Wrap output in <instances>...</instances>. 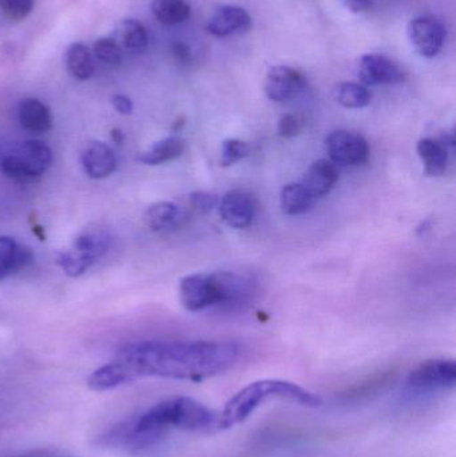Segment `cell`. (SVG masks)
Wrapping results in <instances>:
<instances>
[{"label":"cell","instance_id":"15","mask_svg":"<svg viewBox=\"0 0 456 457\" xmlns=\"http://www.w3.org/2000/svg\"><path fill=\"white\" fill-rule=\"evenodd\" d=\"M83 170L93 179H104L117 170L118 160L114 150L104 142H91L82 153Z\"/></svg>","mask_w":456,"mask_h":457},{"label":"cell","instance_id":"24","mask_svg":"<svg viewBox=\"0 0 456 457\" xmlns=\"http://www.w3.org/2000/svg\"><path fill=\"white\" fill-rule=\"evenodd\" d=\"M335 99L344 109L359 110L369 106L372 94L367 86L358 82H342L335 87Z\"/></svg>","mask_w":456,"mask_h":457},{"label":"cell","instance_id":"3","mask_svg":"<svg viewBox=\"0 0 456 457\" xmlns=\"http://www.w3.org/2000/svg\"><path fill=\"white\" fill-rule=\"evenodd\" d=\"M273 400H283L310 408L320 407L323 403L318 395L291 381L278 378L254 381L233 395L225 404L224 410L220 411L221 431L244 423L261 405Z\"/></svg>","mask_w":456,"mask_h":457},{"label":"cell","instance_id":"21","mask_svg":"<svg viewBox=\"0 0 456 457\" xmlns=\"http://www.w3.org/2000/svg\"><path fill=\"white\" fill-rule=\"evenodd\" d=\"M185 152V141L179 137H166L153 144L149 149L141 153L139 162L149 166L163 165L178 160Z\"/></svg>","mask_w":456,"mask_h":457},{"label":"cell","instance_id":"13","mask_svg":"<svg viewBox=\"0 0 456 457\" xmlns=\"http://www.w3.org/2000/svg\"><path fill=\"white\" fill-rule=\"evenodd\" d=\"M256 201L244 190H230L219 203L222 221L232 228L251 227L256 217Z\"/></svg>","mask_w":456,"mask_h":457},{"label":"cell","instance_id":"28","mask_svg":"<svg viewBox=\"0 0 456 457\" xmlns=\"http://www.w3.org/2000/svg\"><path fill=\"white\" fill-rule=\"evenodd\" d=\"M251 153V146L248 142L243 139L229 138L222 142L221 155H220V163L222 168H229L236 163L248 157Z\"/></svg>","mask_w":456,"mask_h":457},{"label":"cell","instance_id":"20","mask_svg":"<svg viewBox=\"0 0 456 457\" xmlns=\"http://www.w3.org/2000/svg\"><path fill=\"white\" fill-rule=\"evenodd\" d=\"M19 122L32 133H47L53 128L50 109L37 98H26L19 104Z\"/></svg>","mask_w":456,"mask_h":457},{"label":"cell","instance_id":"6","mask_svg":"<svg viewBox=\"0 0 456 457\" xmlns=\"http://www.w3.org/2000/svg\"><path fill=\"white\" fill-rule=\"evenodd\" d=\"M213 285V306L220 311H238L246 308L253 301L257 285L252 277L236 271H214L211 273Z\"/></svg>","mask_w":456,"mask_h":457},{"label":"cell","instance_id":"11","mask_svg":"<svg viewBox=\"0 0 456 457\" xmlns=\"http://www.w3.org/2000/svg\"><path fill=\"white\" fill-rule=\"evenodd\" d=\"M307 85L305 75L289 66H275L268 72L264 90L268 99L284 104L299 96Z\"/></svg>","mask_w":456,"mask_h":457},{"label":"cell","instance_id":"18","mask_svg":"<svg viewBox=\"0 0 456 457\" xmlns=\"http://www.w3.org/2000/svg\"><path fill=\"white\" fill-rule=\"evenodd\" d=\"M339 181L336 165L328 160H318L305 171L302 184L318 200L328 195Z\"/></svg>","mask_w":456,"mask_h":457},{"label":"cell","instance_id":"16","mask_svg":"<svg viewBox=\"0 0 456 457\" xmlns=\"http://www.w3.org/2000/svg\"><path fill=\"white\" fill-rule=\"evenodd\" d=\"M454 139L423 138L418 142L417 152L428 177H441L446 173L450 162V146Z\"/></svg>","mask_w":456,"mask_h":457},{"label":"cell","instance_id":"26","mask_svg":"<svg viewBox=\"0 0 456 457\" xmlns=\"http://www.w3.org/2000/svg\"><path fill=\"white\" fill-rule=\"evenodd\" d=\"M118 37L128 50L136 51V53H144L149 46L147 29L136 19H125L120 21Z\"/></svg>","mask_w":456,"mask_h":457},{"label":"cell","instance_id":"36","mask_svg":"<svg viewBox=\"0 0 456 457\" xmlns=\"http://www.w3.org/2000/svg\"><path fill=\"white\" fill-rule=\"evenodd\" d=\"M112 138L115 144L120 145L123 141H125V136H123L122 131L120 129H112Z\"/></svg>","mask_w":456,"mask_h":457},{"label":"cell","instance_id":"32","mask_svg":"<svg viewBox=\"0 0 456 457\" xmlns=\"http://www.w3.org/2000/svg\"><path fill=\"white\" fill-rule=\"evenodd\" d=\"M112 106L120 114L129 115L133 112V102L126 96L118 94V96H112Z\"/></svg>","mask_w":456,"mask_h":457},{"label":"cell","instance_id":"7","mask_svg":"<svg viewBox=\"0 0 456 457\" xmlns=\"http://www.w3.org/2000/svg\"><path fill=\"white\" fill-rule=\"evenodd\" d=\"M456 384L454 360L433 359L422 362L410 372L406 389L415 396L449 391Z\"/></svg>","mask_w":456,"mask_h":457},{"label":"cell","instance_id":"5","mask_svg":"<svg viewBox=\"0 0 456 457\" xmlns=\"http://www.w3.org/2000/svg\"><path fill=\"white\" fill-rule=\"evenodd\" d=\"M53 163V152L43 141L29 139L19 142L3 157L0 168L13 181H37Z\"/></svg>","mask_w":456,"mask_h":457},{"label":"cell","instance_id":"31","mask_svg":"<svg viewBox=\"0 0 456 457\" xmlns=\"http://www.w3.org/2000/svg\"><path fill=\"white\" fill-rule=\"evenodd\" d=\"M190 206L193 211L197 212L200 214H208L219 205V200L217 195L213 193L209 192H195L190 195L189 197Z\"/></svg>","mask_w":456,"mask_h":457},{"label":"cell","instance_id":"2","mask_svg":"<svg viewBox=\"0 0 456 457\" xmlns=\"http://www.w3.org/2000/svg\"><path fill=\"white\" fill-rule=\"evenodd\" d=\"M173 431L214 434L221 431L220 412L192 397H171L158 403L131 420L107 429L99 436V445L144 453L165 442Z\"/></svg>","mask_w":456,"mask_h":457},{"label":"cell","instance_id":"33","mask_svg":"<svg viewBox=\"0 0 456 457\" xmlns=\"http://www.w3.org/2000/svg\"><path fill=\"white\" fill-rule=\"evenodd\" d=\"M343 3L353 13L367 12L372 7V0H343Z\"/></svg>","mask_w":456,"mask_h":457},{"label":"cell","instance_id":"23","mask_svg":"<svg viewBox=\"0 0 456 457\" xmlns=\"http://www.w3.org/2000/svg\"><path fill=\"white\" fill-rule=\"evenodd\" d=\"M316 198L300 182L286 185L280 192L281 211L288 216H300L312 209Z\"/></svg>","mask_w":456,"mask_h":457},{"label":"cell","instance_id":"29","mask_svg":"<svg viewBox=\"0 0 456 457\" xmlns=\"http://www.w3.org/2000/svg\"><path fill=\"white\" fill-rule=\"evenodd\" d=\"M35 0H0V11L12 21H24L34 10Z\"/></svg>","mask_w":456,"mask_h":457},{"label":"cell","instance_id":"35","mask_svg":"<svg viewBox=\"0 0 456 457\" xmlns=\"http://www.w3.org/2000/svg\"><path fill=\"white\" fill-rule=\"evenodd\" d=\"M174 54H176L181 61L189 58V51H187V46L184 45L174 46Z\"/></svg>","mask_w":456,"mask_h":457},{"label":"cell","instance_id":"34","mask_svg":"<svg viewBox=\"0 0 456 457\" xmlns=\"http://www.w3.org/2000/svg\"><path fill=\"white\" fill-rule=\"evenodd\" d=\"M12 457H67L63 455V453H55V451H48V450H37V451H29V453H21V455H16Z\"/></svg>","mask_w":456,"mask_h":457},{"label":"cell","instance_id":"30","mask_svg":"<svg viewBox=\"0 0 456 457\" xmlns=\"http://www.w3.org/2000/svg\"><path fill=\"white\" fill-rule=\"evenodd\" d=\"M305 128V118L302 114H286L278 120V136L284 139L294 138Z\"/></svg>","mask_w":456,"mask_h":457},{"label":"cell","instance_id":"17","mask_svg":"<svg viewBox=\"0 0 456 457\" xmlns=\"http://www.w3.org/2000/svg\"><path fill=\"white\" fill-rule=\"evenodd\" d=\"M187 212L174 203L161 201L153 204L145 212V224L154 233H169L177 230L187 221Z\"/></svg>","mask_w":456,"mask_h":457},{"label":"cell","instance_id":"9","mask_svg":"<svg viewBox=\"0 0 456 457\" xmlns=\"http://www.w3.org/2000/svg\"><path fill=\"white\" fill-rule=\"evenodd\" d=\"M407 34L414 50L426 59L435 58L446 42V27L435 16L420 15L412 19Z\"/></svg>","mask_w":456,"mask_h":457},{"label":"cell","instance_id":"1","mask_svg":"<svg viewBox=\"0 0 456 457\" xmlns=\"http://www.w3.org/2000/svg\"><path fill=\"white\" fill-rule=\"evenodd\" d=\"M240 352V345L230 340L138 341L94 370L88 386L110 391L141 378L203 381L232 368Z\"/></svg>","mask_w":456,"mask_h":457},{"label":"cell","instance_id":"8","mask_svg":"<svg viewBox=\"0 0 456 457\" xmlns=\"http://www.w3.org/2000/svg\"><path fill=\"white\" fill-rule=\"evenodd\" d=\"M326 152L335 165L355 168L369 162V145L355 131L335 130L327 136Z\"/></svg>","mask_w":456,"mask_h":457},{"label":"cell","instance_id":"27","mask_svg":"<svg viewBox=\"0 0 456 457\" xmlns=\"http://www.w3.org/2000/svg\"><path fill=\"white\" fill-rule=\"evenodd\" d=\"M93 55L110 69H117L122 61L120 43L114 37H101L96 40L93 46Z\"/></svg>","mask_w":456,"mask_h":457},{"label":"cell","instance_id":"19","mask_svg":"<svg viewBox=\"0 0 456 457\" xmlns=\"http://www.w3.org/2000/svg\"><path fill=\"white\" fill-rule=\"evenodd\" d=\"M32 261L29 247L7 236H0V281L18 273Z\"/></svg>","mask_w":456,"mask_h":457},{"label":"cell","instance_id":"10","mask_svg":"<svg viewBox=\"0 0 456 457\" xmlns=\"http://www.w3.org/2000/svg\"><path fill=\"white\" fill-rule=\"evenodd\" d=\"M359 79L361 85H399L407 79V72L398 62L382 54H366L359 59Z\"/></svg>","mask_w":456,"mask_h":457},{"label":"cell","instance_id":"12","mask_svg":"<svg viewBox=\"0 0 456 457\" xmlns=\"http://www.w3.org/2000/svg\"><path fill=\"white\" fill-rule=\"evenodd\" d=\"M253 26L252 16L245 8L240 5H220L206 24V31L211 37L224 39V37H236L246 34Z\"/></svg>","mask_w":456,"mask_h":457},{"label":"cell","instance_id":"4","mask_svg":"<svg viewBox=\"0 0 456 457\" xmlns=\"http://www.w3.org/2000/svg\"><path fill=\"white\" fill-rule=\"evenodd\" d=\"M112 237L106 228L94 225L83 228L71 247L56 254L55 262L72 278L83 276L109 250Z\"/></svg>","mask_w":456,"mask_h":457},{"label":"cell","instance_id":"25","mask_svg":"<svg viewBox=\"0 0 456 457\" xmlns=\"http://www.w3.org/2000/svg\"><path fill=\"white\" fill-rule=\"evenodd\" d=\"M152 11L155 19L165 26L185 23L192 15V8L185 0H154Z\"/></svg>","mask_w":456,"mask_h":457},{"label":"cell","instance_id":"22","mask_svg":"<svg viewBox=\"0 0 456 457\" xmlns=\"http://www.w3.org/2000/svg\"><path fill=\"white\" fill-rule=\"evenodd\" d=\"M66 64L70 74L78 80H88L95 74L93 51L85 43H72L66 51Z\"/></svg>","mask_w":456,"mask_h":457},{"label":"cell","instance_id":"14","mask_svg":"<svg viewBox=\"0 0 456 457\" xmlns=\"http://www.w3.org/2000/svg\"><path fill=\"white\" fill-rule=\"evenodd\" d=\"M179 301L187 312H201L213 306L211 273H193L179 281Z\"/></svg>","mask_w":456,"mask_h":457}]
</instances>
